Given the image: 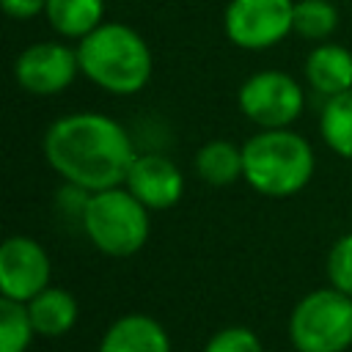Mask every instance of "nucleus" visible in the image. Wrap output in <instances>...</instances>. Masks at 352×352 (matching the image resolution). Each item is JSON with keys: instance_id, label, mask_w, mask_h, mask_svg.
Segmentation results:
<instances>
[{"instance_id": "6ab92c4d", "label": "nucleus", "mask_w": 352, "mask_h": 352, "mask_svg": "<svg viewBox=\"0 0 352 352\" xmlns=\"http://www.w3.org/2000/svg\"><path fill=\"white\" fill-rule=\"evenodd\" d=\"M327 278L333 289L352 297V231L333 242L327 253Z\"/></svg>"}, {"instance_id": "a211bd4d", "label": "nucleus", "mask_w": 352, "mask_h": 352, "mask_svg": "<svg viewBox=\"0 0 352 352\" xmlns=\"http://www.w3.org/2000/svg\"><path fill=\"white\" fill-rule=\"evenodd\" d=\"M338 28V11L330 0H294V33L324 41Z\"/></svg>"}, {"instance_id": "423d86ee", "label": "nucleus", "mask_w": 352, "mask_h": 352, "mask_svg": "<svg viewBox=\"0 0 352 352\" xmlns=\"http://www.w3.org/2000/svg\"><path fill=\"white\" fill-rule=\"evenodd\" d=\"M236 104L248 121L258 129H286L302 116L305 91L302 85L278 69L250 74L236 94Z\"/></svg>"}, {"instance_id": "4468645a", "label": "nucleus", "mask_w": 352, "mask_h": 352, "mask_svg": "<svg viewBox=\"0 0 352 352\" xmlns=\"http://www.w3.org/2000/svg\"><path fill=\"white\" fill-rule=\"evenodd\" d=\"M44 16L63 38H82L104 22V0H47Z\"/></svg>"}, {"instance_id": "0eeeda50", "label": "nucleus", "mask_w": 352, "mask_h": 352, "mask_svg": "<svg viewBox=\"0 0 352 352\" xmlns=\"http://www.w3.org/2000/svg\"><path fill=\"white\" fill-rule=\"evenodd\" d=\"M223 30L239 50H270L294 33V0H231Z\"/></svg>"}, {"instance_id": "412c9836", "label": "nucleus", "mask_w": 352, "mask_h": 352, "mask_svg": "<svg viewBox=\"0 0 352 352\" xmlns=\"http://www.w3.org/2000/svg\"><path fill=\"white\" fill-rule=\"evenodd\" d=\"M0 3L11 19H33L47 8V0H0Z\"/></svg>"}, {"instance_id": "dca6fc26", "label": "nucleus", "mask_w": 352, "mask_h": 352, "mask_svg": "<svg viewBox=\"0 0 352 352\" xmlns=\"http://www.w3.org/2000/svg\"><path fill=\"white\" fill-rule=\"evenodd\" d=\"M319 132L333 154L352 162V88L324 102L319 113Z\"/></svg>"}, {"instance_id": "aec40b11", "label": "nucleus", "mask_w": 352, "mask_h": 352, "mask_svg": "<svg viewBox=\"0 0 352 352\" xmlns=\"http://www.w3.org/2000/svg\"><path fill=\"white\" fill-rule=\"evenodd\" d=\"M204 352H264V346H261L258 336H256L250 327L234 324V327L217 330V333L206 341Z\"/></svg>"}, {"instance_id": "6e6552de", "label": "nucleus", "mask_w": 352, "mask_h": 352, "mask_svg": "<svg viewBox=\"0 0 352 352\" xmlns=\"http://www.w3.org/2000/svg\"><path fill=\"white\" fill-rule=\"evenodd\" d=\"M80 72L77 50L60 41H36L14 60V80L33 96H55L66 91Z\"/></svg>"}, {"instance_id": "20e7f679", "label": "nucleus", "mask_w": 352, "mask_h": 352, "mask_svg": "<svg viewBox=\"0 0 352 352\" xmlns=\"http://www.w3.org/2000/svg\"><path fill=\"white\" fill-rule=\"evenodd\" d=\"M148 212L124 184L91 192L82 209V231L91 239V245L113 258L135 256L151 231Z\"/></svg>"}, {"instance_id": "39448f33", "label": "nucleus", "mask_w": 352, "mask_h": 352, "mask_svg": "<svg viewBox=\"0 0 352 352\" xmlns=\"http://www.w3.org/2000/svg\"><path fill=\"white\" fill-rule=\"evenodd\" d=\"M289 338L297 352H344L352 346V297L327 286L308 292L292 311Z\"/></svg>"}, {"instance_id": "f257e3e1", "label": "nucleus", "mask_w": 352, "mask_h": 352, "mask_svg": "<svg viewBox=\"0 0 352 352\" xmlns=\"http://www.w3.org/2000/svg\"><path fill=\"white\" fill-rule=\"evenodd\" d=\"M47 165L72 187L99 192L121 187L135 154L129 132L110 116L80 110L55 118L41 140Z\"/></svg>"}, {"instance_id": "ddd939ff", "label": "nucleus", "mask_w": 352, "mask_h": 352, "mask_svg": "<svg viewBox=\"0 0 352 352\" xmlns=\"http://www.w3.org/2000/svg\"><path fill=\"white\" fill-rule=\"evenodd\" d=\"M28 314H30V322L36 327V336L58 338V336H63V333H69L74 327V322H77V300L66 289L47 286L33 300H28Z\"/></svg>"}, {"instance_id": "9d476101", "label": "nucleus", "mask_w": 352, "mask_h": 352, "mask_svg": "<svg viewBox=\"0 0 352 352\" xmlns=\"http://www.w3.org/2000/svg\"><path fill=\"white\" fill-rule=\"evenodd\" d=\"M124 187L146 209L160 212V209H170L179 204V198L184 192V176L176 168V162L168 160L165 154L143 151L132 160Z\"/></svg>"}, {"instance_id": "f8f14e48", "label": "nucleus", "mask_w": 352, "mask_h": 352, "mask_svg": "<svg viewBox=\"0 0 352 352\" xmlns=\"http://www.w3.org/2000/svg\"><path fill=\"white\" fill-rule=\"evenodd\" d=\"M305 80L322 96H338L352 88V52L344 44L322 41L305 58Z\"/></svg>"}, {"instance_id": "f3484780", "label": "nucleus", "mask_w": 352, "mask_h": 352, "mask_svg": "<svg viewBox=\"0 0 352 352\" xmlns=\"http://www.w3.org/2000/svg\"><path fill=\"white\" fill-rule=\"evenodd\" d=\"M36 327L28 314V302L0 297V352H28Z\"/></svg>"}, {"instance_id": "f03ea898", "label": "nucleus", "mask_w": 352, "mask_h": 352, "mask_svg": "<svg viewBox=\"0 0 352 352\" xmlns=\"http://www.w3.org/2000/svg\"><path fill=\"white\" fill-rule=\"evenodd\" d=\"M80 72L113 96L143 91L154 72V55L146 38L124 22H102L77 41Z\"/></svg>"}, {"instance_id": "9b49d317", "label": "nucleus", "mask_w": 352, "mask_h": 352, "mask_svg": "<svg viewBox=\"0 0 352 352\" xmlns=\"http://www.w3.org/2000/svg\"><path fill=\"white\" fill-rule=\"evenodd\" d=\"M99 352H170V338L154 316L126 314L104 330Z\"/></svg>"}, {"instance_id": "7ed1b4c3", "label": "nucleus", "mask_w": 352, "mask_h": 352, "mask_svg": "<svg viewBox=\"0 0 352 352\" xmlns=\"http://www.w3.org/2000/svg\"><path fill=\"white\" fill-rule=\"evenodd\" d=\"M314 148L286 129H261L242 146V179L267 198L297 195L314 176Z\"/></svg>"}, {"instance_id": "1a4fd4ad", "label": "nucleus", "mask_w": 352, "mask_h": 352, "mask_svg": "<svg viewBox=\"0 0 352 352\" xmlns=\"http://www.w3.org/2000/svg\"><path fill=\"white\" fill-rule=\"evenodd\" d=\"M50 256L33 239L14 234L0 245V294L16 302L33 300L50 286Z\"/></svg>"}, {"instance_id": "2eb2a0df", "label": "nucleus", "mask_w": 352, "mask_h": 352, "mask_svg": "<svg viewBox=\"0 0 352 352\" xmlns=\"http://www.w3.org/2000/svg\"><path fill=\"white\" fill-rule=\"evenodd\" d=\"M195 170L206 184L228 187L242 179V148L231 140H209L195 154Z\"/></svg>"}]
</instances>
